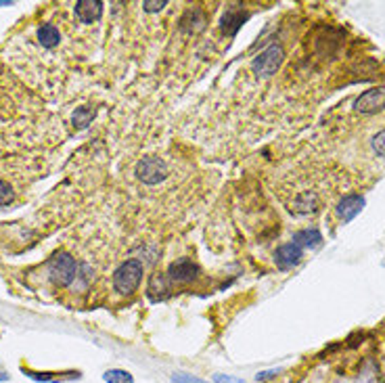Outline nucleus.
I'll use <instances>...</instances> for the list:
<instances>
[{
    "label": "nucleus",
    "instance_id": "nucleus-17",
    "mask_svg": "<svg viewBox=\"0 0 385 383\" xmlns=\"http://www.w3.org/2000/svg\"><path fill=\"white\" fill-rule=\"evenodd\" d=\"M92 118H94V109H90V107H80L74 113V122L78 126H88L92 122Z\"/></svg>",
    "mask_w": 385,
    "mask_h": 383
},
{
    "label": "nucleus",
    "instance_id": "nucleus-6",
    "mask_svg": "<svg viewBox=\"0 0 385 383\" xmlns=\"http://www.w3.org/2000/svg\"><path fill=\"white\" fill-rule=\"evenodd\" d=\"M304 258V249L300 245H295L293 241L291 243H285L281 245L276 251H274V264L281 268V270H291L295 268Z\"/></svg>",
    "mask_w": 385,
    "mask_h": 383
},
{
    "label": "nucleus",
    "instance_id": "nucleus-3",
    "mask_svg": "<svg viewBox=\"0 0 385 383\" xmlns=\"http://www.w3.org/2000/svg\"><path fill=\"white\" fill-rule=\"evenodd\" d=\"M285 61V50L281 44H270L266 50H262L253 63H251V69L258 78H270L272 74L279 71V67L283 65Z\"/></svg>",
    "mask_w": 385,
    "mask_h": 383
},
{
    "label": "nucleus",
    "instance_id": "nucleus-23",
    "mask_svg": "<svg viewBox=\"0 0 385 383\" xmlns=\"http://www.w3.org/2000/svg\"><path fill=\"white\" fill-rule=\"evenodd\" d=\"M0 6H8V2H4V0H0Z\"/></svg>",
    "mask_w": 385,
    "mask_h": 383
},
{
    "label": "nucleus",
    "instance_id": "nucleus-7",
    "mask_svg": "<svg viewBox=\"0 0 385 383\" xmlns=\"http://www.w3.org/2000/svg\"><path fill=\"white\" fill-rule=\"evenodd\" d=\"M199 266L189 260V258H183V260H176V262H172L170 264V268H168V277H170V281H174V283H191L195 281L197 277H199Z\"/></svg>",
    "mask_w": 385,
    "mask_h": 383
},
{
    "label": "nucleus",
    "instance_id": "nucleus-12",
    "mask_svg": "<svg viewBox=\"0 0 385 383\" xmlns=\"http://www.w3.org/2000/svg\"><path fill=\"white\" fill-rule=\"evenodd\" d=\"M318 203H321V201H318V195H316V193L304 191L293 199L291 209H293L295 214H312V211L318 209Z\"/></svg>",
    "mask_w": 385,
    "mask_h": 383
},
{
    "label": "nucleus",
    "instance_id": "nucleus-5",
    "mask_svg": "<svg viewBox=\"0 0 385 383\" xmlns=\"http://www.w3.org/2000/svg\"><path fill=\"white\" fill-rule=\"evenodd\" d=\"M354 109H356L358 113H377V111H384L385 86H375V88L365 90V92L356 99Z\"/></svg>",
    "mask_w": 385,
    "mask_h": 383
},
{
    "label": "nucleus",
    "instance_id": "nucleus-4",
    "mask_svg": "<svg viewBox=\"0 0 385 383\" xmlns=\"http://www.w3.org/2000/svg\"><path fill=\"white\" fill-rule=\"evenodd\" d=\"M134 174L143 185H160L168 179V166L162 158H143L136 164Z\"/></svg>",
    "mask_w": 385,
    "mask_h": 383
},
{
    "label": "nucleus",
    "instance_id": "nucleus-2",
    "mask_svg": "<svg viewBox=\"0 0 385 383\" xmlns=\"http://www.w3.org/2000/svg\"><path fill=\"white\" fill-rule=\"evenodd\" d=\"M143 274H145L143 262H139V260H134V258H132V260H126V262L120 264L118 270L113 272V287H115V291L122 293V295H130V293L139 287Z\"/></svg>",
    "mask_w": 385,
    "mask_h": 383
},
{
    "label": "nucleus",
    "instance_id": "nucleus-16",
    "mask_svg": "<svg viewBox=\"0 0 385 383\" xmlns=\"http://www.w3.org/2000/svg\"><path fill=\"white\" fill-rule=\"evenodd\" d=\"M105 382L107 383H132V375L128 371L122 369H111L105 373Z\"/></svg>",
    "mask_w": 385,
    "mask_h": 383
},
{
    "label": "nucleus",
    "instance_id": "nucleus-19",
    "mask_svg": "<svg viewBox=\"0 0 385 383\" xmlns=\"http://www.w3.org/2000/svg\"><path fill=\"white\" fill-rule=\"evenodd\" d=\"M13 199H15V193H13V189H10L6 183H2V181H0V205H8Z\"/></svg>",
    "mask_w": 385,
    "mask_h": 383
},
{
    "label": "nucleus",
    "instance_id": "nucleus-9",
    "mask_svg": "<svg viewBox=\"0 0 385 383\" xmlns=\"http://www.w3.org/2000/svg\"><path fill=\"white\" fill-rule=\"evenodd\" d=\"M101 15H103L101 0H78L76 2V17L82 23H94Z\"/></svg>",
    "mask_w": 385,
    "mask_h": 383
},
{
    "label": "nucleus",
    "instance_id": "nucleus-21",
    "mask_svg": "<svg viewBox=\"0 0 385 383\" xmlns=\"http://www.w3.org/2000/svg\"><path fill=\"white\" fill-rule=\"evenodd\" d=\"M174 383H203L201 379L192 377V375H185V373H178L174 375Z\"/></svg>",
    "mask_w": 385,
    "mask_h": 383
},
{
    "label": "nucleus",
    "instance_id": "nucleus-1",
    "mask_svg": "<svg viewBox=\"0 0 385 383\" xmlns=\"http://www.w3.org/2000/svg\"><path fill=\"white\" fill-rule=\"evenodd\" d=\"M46 270H48V277L50 281L57 285V287H67L71 285L78 274H80V264L65 251H59L55 253L48 264H46Z\"/></svg>",
    "mask_w": 385,
    "mask_h": 383
},
{
    "label": "nucleus",
    "instance_id": "nucleus-22",
    "mask_svg": "<svg viewBox=\"0 0 385 383\" xmlns=\"http://www.w3.org/2000/svg\"><path fill=\"white\" fill-rule=\"evenodd\" d=\"M216 383H245L243 379L230 377V375H216Z\"/></svg>",
    "mask_w": 385,
    "mask_h": 383
},
{
    "label": "nucleus",
    "instance_id": "nucleus-14",
    "mask_svg": "<svg viewBox=\"0 0 385 383\" xmlns=\"http://www.w3.org/2000/svg\"><path fill=\"white\" fill-rule=\"evenodd\" d=\"M36 36H38V42H40L44 48H55V46L61 42V34H59V29H57L52 23H42V25L38 27Z\"/></svg>",
    "mask_w": 385,
    "mask_h": 383
},
{
    "label": "nucleus",
    "instance_id": "nucleus-18",
    "mask_svg": "<svg viewBox=\"0 0 385 383\" xmlns=\"http://www.w3.org/2000/svg\"><path fill=\"white\" fill-rule=\"evenodd\" d=\"M371 145H373V151H375L379 158H384L385 160V130H382L379 134L373 137V143H371Z\"/></svg>",
    "mask_w": 385,
    "mask_h": 383
},
{
    "label": "nucleus",
    "instance_id": "nucleus-8",
    "mask_svg": "<svg viewBox=\"0 0 385 383\" xmlns=\"http://www.w3.org/2000/svg\"><path fill=\"white\" fill-rule=\"evenodd\" d=\"M363 207H365V197L363 195H346L337 203L335 211H337L342 222H350V220H354L363 211Z\"/></svg>",
    "mask_w": 385,
    "mask_h": 383
},
{
    "label": "nucleus",
    "instance_id": "nucleus-11",
    "mask_svg": "<svg viewBox=\"0 0 385 383\" xmlns=\"http://www.w3.org/2000/svg\"><path fill=\"white\" fill-rule=\"evenodd\" d=\"M295 245H300L302 249L304 247H310V249H314V247H321L323 245V235H321V230L318 228H302V230H298L295 235H293V239H291Z\"/></svg>",
    "mask_w": 385,
    "mask_h": 383
},
{
    "label": "nucleus",
    "instance_id": "nucleus-13",
    "mask_svg": "<svg viewBox=\"0 0 385 383\" xmlns=\"http://www.w3.org/2000/svg\"><path fill=\"white\" fill-rule=\"evenodd\" d=\"M168 291H170V285H168L166 274H162V272L151 274L149 285H147V295H149L153 302H158V300H164V298L168 295Z\"/></svg>",
    "mask_w": 385,
    "mask_h": 383
},
{
    "label": "nucleus",
    "instance_id": "nucleus-20",
    "mask_svg": "<svg viewBox=\"0 0 385 383\" xmlns=\"http://www.w3.org/2000/svg\"><path fill=\"white\" fill-rule=\"evenodd\" d=\"M168 2L166 0H160V2H153V0H145L143 2V8L147 11V13H160L164 6H166Z\"/></svg>",
    "mask_w": 385,
    "mask_h": 383
},
{
    "label": "nucleus",
    "instance_id": "nucleus-15",
    "mask_svg": "<svg viewBox=\"0 0 385 383\" xmlns=\"http://www.w3.org/2000/svg\"><path fill=\"white\" fill-rule=\"evenodd\" d=\"M205 27V17H203V13L199 11V8H191V11H187L185 13V17L181 19V29L183 32H201Z\"/></svg>",
    "mask_w": 385,
    "mask_h": 383
},
{
    "label": "nucleus",
    "instance_id": "nucleus-10",
    "mask_svg": "<svg viewBox=\"0 0 385 383\" xmlns=\"http://www.w3.org/2000/svg\"><path fill=\"white\" fill-rule=\"evenodd\" d=\"M247 17H249V13H243V11H237V8H228L224 13V17H222L220 27H222V32L226 36H234L239 32V27L247 21Z\"/></svg>",
    "mask_w": 385,
    "mask_h": 383
}]
</instances>
